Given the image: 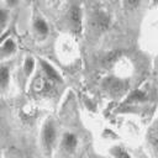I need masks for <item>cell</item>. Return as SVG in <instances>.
Returning <instances> with one entry per match:
<instances>
[{"instance_id":"6da1fadb","label":"cell","mask_w":158,"mask_h":158,"mask_svg":"<svg viewBox=\"0 0 158 158\" xmlns=\"http://www.w3.org/2000/svg\"><path fill=\"white\" fill-rule=\"evenodd\" d=\"M41 142H42L43 151L47 154H51L53 146L56 143V127L52 121H47L44 123L42 135H41Z\"/></svg>"},{"instance_id":"7a4b0ae2","label":"cell","mask_w":158,"mask_h":158,"mask_svg":"<svg viewBox=\"0 0 158 158\" xmlns=\"http://www.w3.org/2000/svg\"><path fill=\"white\" fill-rule=\"evenodd\" d=\"M69 21L72 28L78 33L81 30V10L78 5H73L69 10Z\"/></svg>"},{"instance_id":"3957f363","label":"cell","mask_w":158,"mask_h":158,"mask_svg":"<svg viewBox=\"0 0 158 158\" xmlns=\"http://www.w3.org/2000/svg\"><path fill=\"white\" fill-rule=\"evenodd\" d=\"M62 149L67 153H72L75 151L77 146H78V137L72 133V132H67L63 135L62 137Z\"/></svg>"},{"instance_id":"277c9868","label":"cell","mask_w":158,"mask_h":158,"mask_svg":"<svg viewBox=\"0 0 158 158\" xmlns=\"http://www.w3.org/2000/svg\"><path fill=\"white\" fill-rule=\"evenodd\" d=\"M93 25H94L95 30L105 31L110 26V17L104 12H99L93 17Z\"/></svg>"},{"instance_id":"5b68a950","label":"cell","mask_w":158,"mask_h":158,"mask_svg":"<svg viewBox=\"0 0 158 158\" xmlns=\"http://www.w3.org/2000/svg\"><path fill=\"white\" fill-rule=\"evenodd\" d=\"M40 63H41V67H42V69H43V73H44V75H46V78L49 80V81H60L62 80V78H60V75L58 74V72L49 64V63H47L46 60H40Z\"/></svg>"},{"instance_id":"8992f818","label":"cell","mask_w":158,"mask_h":158,"mask_svg":"<svg viewBox=\"0 0 158 158\" xmlns=\"http://www.w3.org/2000/svg\"><path fill=\"white\" fill-rule=\"evenodd\" d=\"M15 51H16V44H15L14 40H11V38H6V41L0 46V57H7V56H11Z\"/></svg>"},{"instance_id":"52a82bcc","label":"cell","mask_w":158,"mask_h":158,"mask_svg":"<svg viewBox=\"0 0 158 158\" xmlns=\"http://www.w3.org/2000/svg\"><path fill=\"white\" fill-rule=\"evenodd\" d=\"M33 28L35 31L37 32V35L40 36H46L48 35L49 32V27H48V23L42 19V17H37L33 22Z\"/></svg>"},{"instance_id":"ba28073f","label":"cell","mask_w":158,"mask_h":158,"mask_svg":"<svg viewBox=\"0 0 158 158\" xmlns=\"http://www.w3.org/2000/svg\"><path fill=\"white\" fill-rule=\"evenodd\" d=\"M10 80V70L6 65H0V88H6Z\"/></svg>"},{"instance_id":"9c48e42d","label":"cell","mask_w":158,"mask_h":158,"mask_svg":"<svg viewBox=\"0 0 158 158\" xmlns=\"http://www.w3.org/2000/svg\"><path fill=\"white\" fill-rule=\"evenodd\" d=\"M111 154L115 158H132L128 152H126L122 147H118V146H116V147H114L111 149Z\"/></svg>"},{"instance_id":"30bf717a","label":"cell","mask_w":158,"mask_h":158,"mask_svg":"<svg viewBox=\"0 0 158 158\" xmlns=\"http://www.w3.org/2000/svg\"><path fill=\"white\" fill-rule=\"evenodd\" d=\"M33 67H35L33 58H32V57H27V58H26V60H25V65H23V69H25L26 75H30V74L32 73Z\"/></svg>"},{"instance_id":"8fae6325","label":"cell","mask_w":158,"mask_h":158,"mask_svg":"<svg viewBox=\"0 0 158 158\" xmlns=\"http://www.w3.org/2000/svg\"><path fill=\"white\" fill-rule=\"evenodd\" d=\"M6 21H7V12H6L5 9H0V33L4 30V27L6 25Z\"/></svg>"},{"instance_id":"7c38bea8","label":"cell","mask_w":158,"mask_h":158,"mask_svg":"<svg viewBox=\"0 0 158 158\" xmlns=\"http://www.w3.org/2000/svg\"><path fill=\"white\" fill-rule=\"evenodd\" d=\"M146 99V95L141 91H135L131 96H130V101L131 100H144Z\"/></svg>"}]
</instances>
